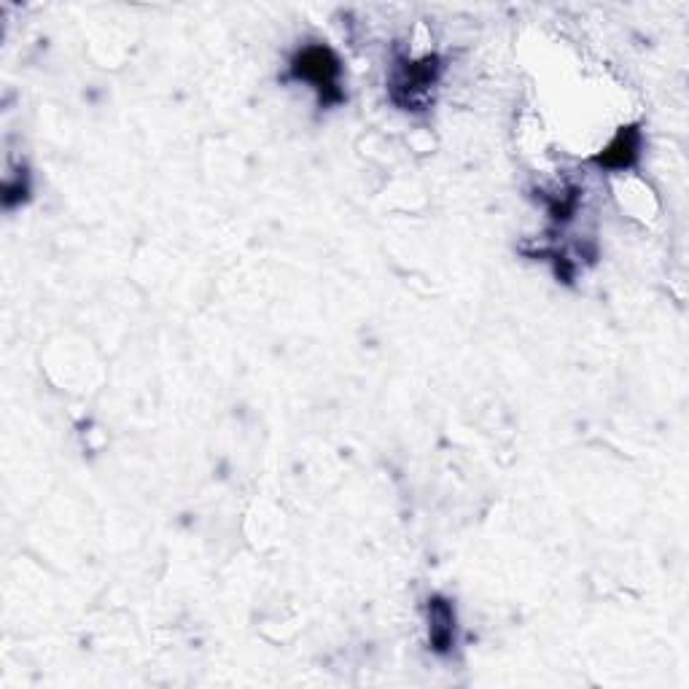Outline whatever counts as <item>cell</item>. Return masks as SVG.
Returning a JSON list of instances; mask_svg holds the SVG:
<instances>
[{
	"label": "cell",
	"instance_id": "obj_3",
	"mask_svg": "<svg viewBox=\"0 0 689 689\" xmlns=\"http://www.w3.org/2000/svg\"><path fill=\"white\" fill-rule=\"evenodd\" d=\"M429 642L439 655H448L455 644V609L439 595L429 601Z\"/></svg>",
	"mask_w": 689,
	"mask_h": 689
},
{
	"label": "cell",
	"instance_id": "obj_2",
	"mask_svg": "<svg viewBox=\"0 0 689 689\" xmlns=\"http://www.w3.org/2000/svg\"><path fill=\"white\" fill-rule=\"evenodd\" d=\"M439 78V65L434 57H426L420 63H407L394 76V100L405 108H418L431 93Z\"/></svg>",
	"mask_w": 689,
	"mask_h": 689
},
{
	"label": "cell",
	"instance_id": "obj_1",
	"mask_svg": "<svg viewBox=\"0 0 689 689\" xmlns=\"http://www.w3.org/2000/svg\"><path fill=\"white\" fill-rule=\"evenodd\" d=\"M340 60L337 54L329 46H304L302 52H297V57L291 60V76L299 82L313 84L315 93L321 95L323 106H332V103L343 100V89H340Z\"/></svg>",
	"mask_w": 689,
	"mask_h": 689
},
{
	"label": "cell",
	"instance_id": "obj_4",
	"mask_svg": "<svg viewBox=\"0 0 689 689\" xmlns=\"http://www.w3.org/2000/svg\"><path fill=\"white\" fill-rule=\"evenodd\" d=\"M638 151H642V132L636 127H622L617 138L595 157V162L609 170H625L638 160Z\"/></svg>",
	"mask_w": 689,
	"mask_h": 689
}]
</instances>
